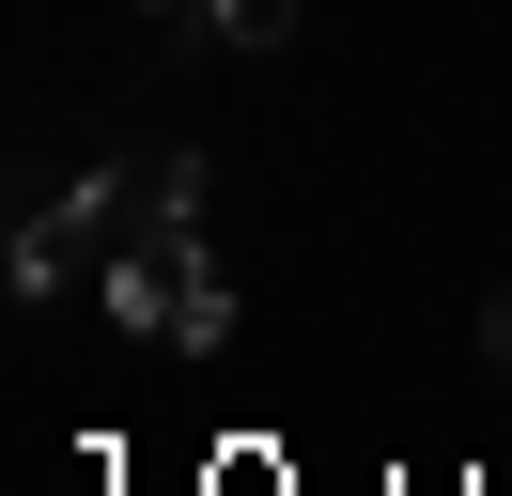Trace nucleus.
I'll return each instance as SVG.
<instances>
[{
  "mask_svg": "<svg viewBox=\"0 0 512 496\" xmlns=\"http://www.w3.org/2000/svg\"><path fill=\"white\" fill-rule=\"evenodd\" d=\"M109 310H125L140 341H187V357H218L233 341V279H218V248L202 233H140V248H109Z\"/></svg>",
  "mask_w": 512,
  "mask_h": 496,
  "instance_id": "1",
  "label": "nucleus"
},
{
  "mask_svg": "<svg viewBox=\"0 0 512 496\" xmlns=\"http://www.w3.org/2000/svg\"><path fill=\"white\" fill-rule=\"evenodd\" d=\"M295 16H311V0H218L202 31H218V47H249V62H280V47H295Z\"/></svg>",
  "mask_w": 512,
  "mask_h": 496,
  "instance_id": "2",
  "label": "nucleus"
},
{
  "mask_svg": "<svg viewBox=\"0 0 512 496\" xmlns=\"http://www.w3.org/2000/svg\"><path fill=\"white\" fill-rule=\"evenodd\" d=\"M481 357H497V372H512V295H481Z\"/></svg>",
  "mask_w": 512,
  "mask_h": 496,
  "instance_id": "3",
  "label": "nucleus"
},
{
  "mask_svg": "<svg viewBox=\"0 0 512 496\" xmlns=\"http://www.w3.org/2000/svg\"><path fill=\"white\" fill-rule=\"evenodd\" d=\"M140 16H187V31H202V16H218V0H140Z\"/></svg>",
  "mask_w": 512,
  "mask_h": 496,
  "instance_id": "4",
  "label": "nucleus"
}]
</instances>
